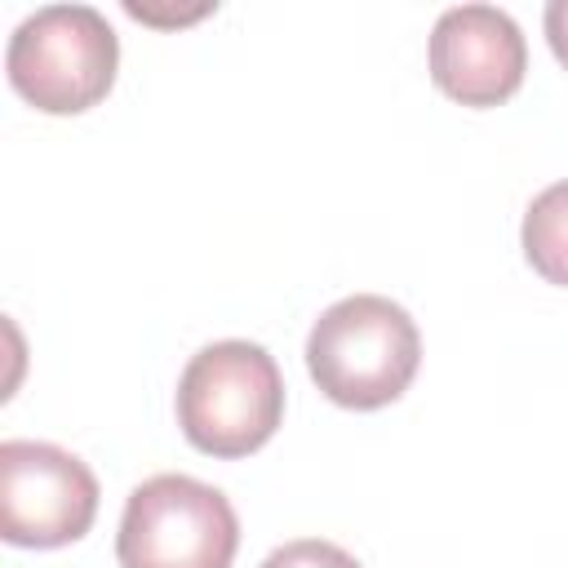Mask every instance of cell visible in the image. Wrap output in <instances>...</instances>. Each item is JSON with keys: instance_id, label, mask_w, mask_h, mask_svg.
Instances as JSON below:
<instances>
[{"instance_id": "6da1fadb", "label": "cell", "mask_w": 568, "mask_h": 568, "mask_svg": "<svg viewBox=\"0 0 568 568\" xmlns=\"http://www.w3.org/2000/svg\"><path fill=\"white\" fill-rule=\"evenodd\" d=\"M422 364L413 315L382 293H351L320 311L306 333L311 382L342 408L368 413L395 404Z\"/></svg>"}, {"instance_id": "7a4b0ae2", "label": "cell", "mask_w": 568, "mask_h": 568, "mask_svg": "<svg viewBox=\"0 0 568 568\" xmlns=\"http://www.w3.org/2000/svg\"><path fill=\"white\" fill-rule=\"evenodd\" d=\"M178 426L209 457L257 453L284 417V377L266 346L226 337L195 351L178 377Z\"/></svg>"}, {"instance_id": "3957f363", "label": "cell", "mask_w": 568, "mask_h": 568, "mask_svg": "<svg viewBox=\"0 0 568 568\" xmlns=\"http://www.w3.org/2000/svg\"><path fill=\"white\" fill-rule=\"evenodd\" d=\"M120 67V40L93 4H44L27 13L4 49L9 84L49 115H80L98 106Z\"/></svg>"}, {"instance_id": "277c9868", "label": "cell", "mask_w": 568, "mask_h": 568, "mask_svg": "<svg viewBox=\"0 0 568 568\" xmlns=\"http://www.w3.org/2000/svg\"><path fill=\"white\" fill-rule=\"evenodd\" d=\"M240 519L222 488L191 475L142 479L120 515V568H231Z\"/></svg>"}, {"instance_id": "5b68a950", "label": "cell", "mask_w": 568, "mask_h": 568, "mask_svg": "<svg viewBox=\"0 0 568 568\" xmlns=\"http://www.w3.org/2000/svg\"><path fill=\"white\" fill-rule=\"evenodd\" d=\"M98 519V475L44 439L0 444V537L27 550L80 541Z\"/></svg>"}, {"instance_id": "8992f818", "label": "cell", "mask_w": 568, "mask_h": 568, "mask_svg": "<svg viewBox=\"0 0 568 568\" xmlns=\"http://www.w3.org/2000/svg\"><path fill=\"white\" fill-rule=\"evenodd\" d=\"M430 80L462 106L506 102L528 71L519 22L497 4H453L430 27Z\"/></svg>"}, {"instance_id": "52a82bcc", "label": "cell", "mask_w": 568, "mask_h": 568, "mask_svg": "<svg viewBox=\"0 0 568 568\" xmlns=\"http://www.w3.org/2000/svg\"><path fill=\"white\" fill-rule=\"evenodd\" d=\"M519 244H524L528 266L546 284L568 288V178L532 195V204L524 209Z\"/></svg>"}, {"instance_id": "ba28073f", "label": "cell", "mask_w": 568, "mask_h": 568, "mask_svg": "<svg viewBox=\"0 0 568 568\" xmlns=\"http://www.w3.org/2000/svg\"><path fill=\"white\" fill-rule=\"evenodd\" d=\"M262 568H359V559L351 550H342L337 541H324V537H297V541H284L275 546Z\"/></svg>"}, {"instance_id": "9c48e42d", "label": "cell", "mask_w": 568, "mask_h": 568, "mask_svg": "<svg viewBox=\"0 0 568 568\" xmlns=\"http://www.w3.org/2000/svg\"><path fill=\"white\" fill-rule=\"evenodd\" d=\"M546 40H550V53L564 62V71H568V0H550L546 4Z\"/></svg>"}, {"instance_id": "30bf717a", "label": "cell", "mask_w": 568, "mask_h": 568, "mask_svg": "<svg viewBox=\"0 0 568 568\" xmlns=\"http://www.w3.org/2000/svg\"><path fill=\"white\" fill-rule=\"evenodd\" d=\"M133 18H142V22H191V18H204L213 4H200V9H178V13H160V9H151V4H138V0H129L124 4Z\"/></svg>"}]
</instances>
